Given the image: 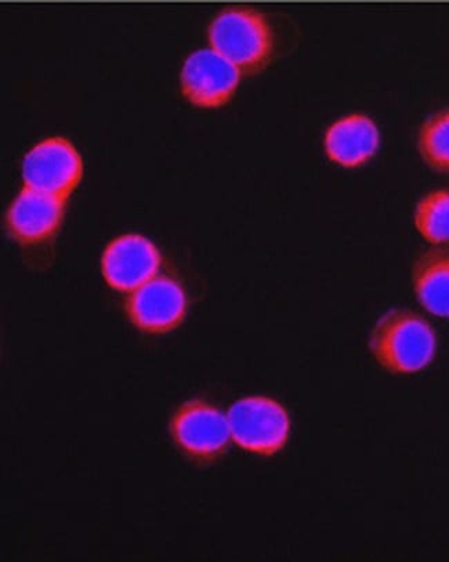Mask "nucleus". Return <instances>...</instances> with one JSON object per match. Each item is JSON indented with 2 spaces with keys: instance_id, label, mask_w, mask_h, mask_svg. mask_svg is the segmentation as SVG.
I'll list each match as a JSON object with an SVG mask.
<instances>
[{
  "instance_id": "10",
  "label": "nucleus",
  "mask_w": 449,
  "mask_h": 562,
  "mask_svg": "<svg viewBox=\"0 0 449 562\" xmlns=\"http://www.w3.org/2000/svg\"><path fill=\"white\" fill-rule=\"evenodd\" d=\"M63 216L64 201L60 198L25 187L9 207L8 228L21 244H42L57 233Z\"/></svg>"
},
{
  "instance_id": "13",
  "label": "nucleus",
  "mask_w": 449,
  "mask_h": 562,
  "mask_svg": "<svg viewBox=\"0 0 449 562\" xmlns=\"http://www.w3.org/2000/svg\"><path fill=\"white\" fill-rule=\"evenodd\" d=\"M418 149L433 170L449 173V110L438 111L422 123Z\"/></svg>"
},
{
  "instance_id": "1",
  "label": "nucleus",
  "mask_w": 449,
  "mask_h": 562,
  "mask_svg": "<svg viewBox=\"0 0 449 562\" xmlns=\"http://www.w3.org/2000/svg\"><path fill=\"white\" fill-rule=\"evenodd\" d=\"M436 349L431 325L411 310H390L378 319L370 336L373 358L390 373L424 371L435 358Z\"/></svg>"
},
{
  "instance_id": "8",
  "label": "nucleus",
  "mask_w": 449,
  "mask_h": 562,
  "mask_svg": "<svg viewBox=\"0 0 449 562\" xmlns=\"http://www.w3.org/2000/svg\"><path fill=\"white\" fill-rule=\"evenodd\" d=\"M162 263L157 246L138 234L112 240L101 259V271L115 291L133 292L157 277Z\"/></svg>"
},
{
  "instance_id": "5",
  "label": "nucleus",
  "mask_w": 449,
  "mask_h": 562,
  "mask_svg": "<svg viewBox=\"0 0 449 562\" xmlns=\"http://www.w3.org/2000/svg\"><path fill=\"white\" fill-rule=\"evenodd\" d=\"M83 175V162L77 148L63 137H50L36 144L25 155L23 179L26 189L45 192L66 201L77 189Z\"/></svg>"
},
{
  "instance_id": "3",
  "label": "nucleus",
  "mask_w": 449,
  "mask_h": 562,
  "mask_svg": "<svg viewBox=\"0 0 449 562\" xmlns=\"http://www.w3.org/2000/svg\"><path fill=\"white\" fill-rule=\"evenodd\" d=\"M227 419L234 442L261 457L280 452L290 438V416L281 404L271 398L238 400L228 409Z\"/></svg>"
},
{
  "instance_id": "2",
  "label": "nucleus",
  "mask_w": 449,
  "mask_h": 562,
  "mask_svg": "<svg viewBox=\"0 0 449 562\" xmlns=\"http://www.w3.org/2000/svg\"><path fill=\"white\" fill-rule=\"evenodd\" d=\"M213 50L232 61L243 74L266 68L274 52L269 21L254 9L233 8L213 19L207 30Z\"/></svg>"
},
{
  "instance_id": "7",
  "label": "nucleus",
  "mask_w": 449,
  "mask_h": 562,
  "mask_svg": "<svg viewBox=\"0 0 449 562\" xmlns=\"http://www.w3.org/2000/svg\"><path fill=\"white\" fill-rule=\"evenodd\" d=\"M183 286L173 278L155 277L127 297V317L137 329L149 335H164L178 328L187 314Z\"/></svg>"
},
{
  "instance_id": "12",
  "label": "nucleus",
  "mask_w": 449,
  "mask_h": 562,
  "mask_svg": "<svg viewBox=\"0 0 449 562\" xmlns=\"http://www.w3.org/2000/svg\"><path fill=\"white\" fill-rule=\"evenodd\" d=\"M416 229L431 245L449 244V189L429 192L415 207Z\"/></svg>"
},
{
  "instance_id": "4",
  "label": "nucleus",
  "mask_w": 449,
  "mask_h": 562,
  "mask_svg": "<svg viewBox=\"0 0 449 562\" xmlns=\"http://www.w3.org/2000/svg\"><path fill=\"white\" fill-rule=\"evenodd\" d=\"M170 432L181 451L202 464L221 459L233 438L227 416L201 400L179 406L170 420Z\"/></svg>"
},
{
  "instance_id": "11",
  "label": "nucleus",
  "mask_w": 449,
  "mask_h": 562,
  "mask_svg": "<svg viewBox=\"0 0 449 562\" xmlns=\"http://www.w3.org/2000/svg\"><path fill=\"white\" fill-rule=\"evenodd\" d=\"M413 285L427 312L449 317V248L435 245L415 261Z\"/></svg>"
},
{
  "instance_id": "6",
  "label": "nucleus",
  "mask_w": 449,
  "mask_h": 562,
  "mask_svg": "<svg viewBox=\"0 0 449 562\" xmlns=\"http://www.w3.org/2000/svg\"><path fill=\"white\" fill-rule=\"evenodd\" d=\"M237 66L221 53L202 49L187 58L180 74L181 92L201 109H221L232 101L240 82Z\"/></svg>"
},
{
  "instance_id": "9",
  "label": "nucleus",
  "mask_w": 449,
  "mask_h": 562,
  "mask_svg": "<svg viewBox=\"0 0 449 562\" xmlns=\"http://www.w3.org/2000/svg\"><path fill=\"white\" fill-rule=\"evenodd\" d=\"M325 153L346 169L360 168L375 157L381 132L372 117L355 112L333 123L325 133Z\"/></svg>"
}]
</instances>
